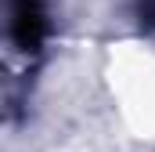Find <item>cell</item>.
<instances>
[{
    "label": "cell",
    "mask_w": 155,
    "mask_h": 152,
    "mask_svg": "<svg viewBox=\"0 0 155 152\" xmlns=\"http://www.w3.org/2000/svg\"><path fill=\"white\" fill-rule=\"evenodd\" d=\"M137 22L144 33H155V0H137Z\"/></svg>",
    "instance_id": "cell-2"
},
{
    "label": "cell",
    "mask_w": 155,
    "mask_h": 152,
    "mask_svg": "<svg viewBox=\"0 0 155 152\" xmlns=\"http://www.w3.org/2000/svg\"><path fill=\"white\" fill-rule=\"evenodd\" d=\"M47 40V0H11V43L22 54H40Z\"/></svg>",
    "instance_id": "cell-1"
}]
</instances>
